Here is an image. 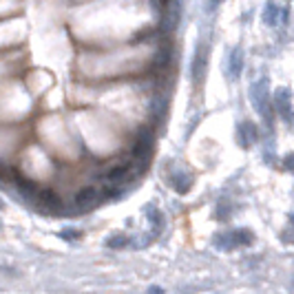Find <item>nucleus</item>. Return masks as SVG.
<instances>
[{
    "instance_id": "obj_1",
    "label": "nucleus",
    "mask_w": 294,
    "mask_h": 294,
    "mask_svg": "<svg viewBox=\"0 0 294 294\" xmlns=\"http://www.w3.org/2000/svg\"><path fill=\"white\" fill-rule=\"evenodd\" d=\"M100 202V190L95 186H86V188H80L78 195H76V206L78 208H91V206H95Z\"/></svg>"
},
{
    "instance_id": "obj_2",
    "label": "nucleus",
    "mask_w": 294,
    "mask_h": 294,
    "mask_svg": "<svg viewBox=\"0 0 294 294\" xmlns=\"http://www.w3.org/2000/svg\"><path fill=\"white\" fill-rule=\"evenodd\" d=\"M38 204L44 208H60V197L53 190H40L38 192Z\"/></svg>"
},
{
    "instance_id": "obj_3",
    "label": "nucleus",
    "mask_w": 294,
    "mask_h": 294,
    "mask_svg": "<svg viewBox=\"0 0 294 294\" xmlns=\"http://www.w3.org/2000/svg\"><path fill=\"white\" fill-rule=\"evenodd\" d=\"M204 62H206V58H204V51H197V56H195V69H192V76H195V80H202Z\"/></svg>"
},
{
    "instance_id": "obj_4",
    "label": "nucleus",
    "mask_w": 294,
    "mask_h": 294,
    "mask_svg": "<svg viewBox=\"0 0 294 294\" xmlns=\"http://www.w3.org/2000/svg\"><path fill=\"white\" fill-rule=\"evenodd\" d=\"M241 64H243V60H241V56H239V53L235 51L230 56V66H232V76H237L239 71H241Z\"/></svg>"
}]
</instances>
